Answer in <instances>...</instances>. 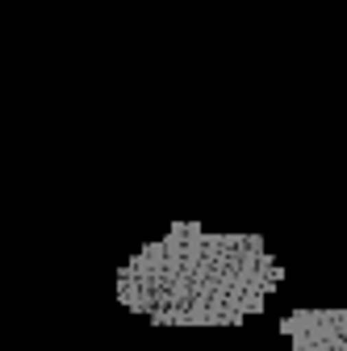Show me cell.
<instances>
[{
    "label": "cell",
    "mask_w": 347,
    "mask_h": 351,
    "mask_svg": "<svg viewBox=\"0 0 347 351\" xmlns=\"http://www.w3.org/2000/svg\"><path fill=\"white\" fill-rule=\"evenodd\" d=\"M285 268L255 234H209L176 222L130 255L117 272V301L155 326H239L259 314Z\"/></svg>",
    "instance_id": "6da1fadb"
},
{
    "label": "cell",
    "mask_w": 347,
    "mask_h": 351,
    "mask_svg": "<svg viewBox=\"0 0 347 351\" xmlns=\"http://www.w3.org/2000/svg\"><path fill=\"white\" fill-rule=\"evenodd\" d=\"M280 335L293 351H347V310H293Z\"/></svg>",
    "instance_id": "7a4b0ae2"
}]
</instances>
